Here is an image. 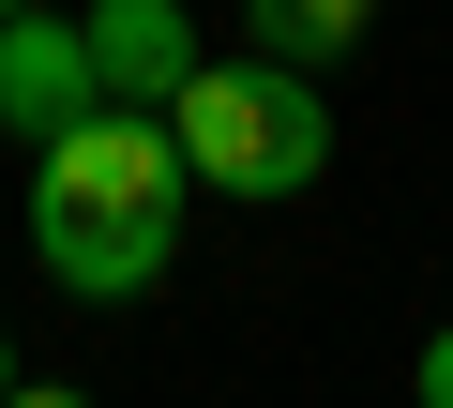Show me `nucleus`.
I'll list each match as a JSON object with an SVG mask.
<instances>
[{
    "instance_id": "nucleus-1",
    "label": "nucleus",
    "mask_w": 453,
    "mask_h": 408,
    "mask_svg": "<svg viewBox=\"0 0 453 408\" xmlns=\"http://www.w3.org/2000/svg\"><path fill=\"white\" fill-rule=\"evenodd\" d=\"M181 196H196V166H181L166 106H91L76 136L31 151V258L76 303H136L181 258Z\"/></svg>"
},
{
    "instance_id": "nucleus-3",
    "label": "nucleus",
    "mask_w": 453,
    "mask_h": 408,
    "mask_svg": "<svg viewBox=\"0 0 453 408\" xmlns=\"http://www.w3.org/2000/svg\"><path fill=\"white\" fill-rule=\"evenodd\" d=\"M91 106H106L91 31H76V16H46V0H16V16H0V136L46 151V136H76Z\"/></svg>"
},
{
    "instance_id": "nucleus-8",
    "label": "nucleus",
    "mask_w": 453,
    "mask_h": 408,
    "mask_svg": "<svg viewBox=\"0 0 453 408\" xmlns=\"http://www.w3.org/2000/svg\"><path fill=\"white\" fill-rule=\"evenodd\" d=\"M0 16H16V0H0Z\"/></svg>"
},
{
    "instance_id": "nucleus-7",
    "label": "nucleus",
    "mask_w": 453,
    "mask_h": 408,
    "mask_svg": "<svg viewBox=\"0 0 453 408\" xmlns=\"http://www.w3.org/2000/svg\"><path fill=\"white\" fill-rule=\"evenodd\" d=\"M0 393H16V348H0Z\"/></svg>"
},
{
    "instance_id": "nucleus-6",
    "label": "nucleus",
    "mask_w": 453,
    "mask_h": 408,
    "mask_svg": "<svg viewBox=\"0 0 453 408\" xmlns=\"http://www.w3.org/2000/svg\"><path fill=\"white\" fill-rule=\"evenodd\" d=\"M408 378H423V408H453V333H423V363H408Z\"/></svg>"
},
{
    "instance_id": "nucleus-2",
    "label": "nucleus",
    "mask_w": 453,
    "mask_h": 408,
    "mask_svg": "<svg viewBox=\"0 0 453 408\" xmlns=\"http://www.w3.org/2000/svg\"><path fill=\"white\" fill-rule=\"evenodd\" d=\"M166 136H181L196 196H303V181L333 166V106H318V76L273 61V46L196 61V76L166 91Z\"/></svg>"
},
{
    "instance_id": "nucleus-4",
    "label": "nucleus",
    "mask_w": 453,
    "mask_h": 408,
    "mask_svg": "<svg viewBox=\"0 0 453 408\" xmlns=\"http://www.w3.org/2000/svg\"><path fill=\"white\" fill-rule=\"evenodd\" d=\"M91 76H106V106H166L211 46H196V16H181V0H91Z\"/></svg>"
},
{
    "instance_id": "nucleus-5",
    "label": "nucleus",
    "mask_w": 453,
    "mask_h": 408,
    "mask_svg": "<svg viewBox=\"0 0 453 408\" xmlns=\"http://www.w3.org/2000/svg\"><path fill=\"white\" fill-rule=\"evenodd\" d=\"M363 16H378V0H242V46H273V61L333 76V61L363 46Z\"/></svg>"
}]
</instances>
